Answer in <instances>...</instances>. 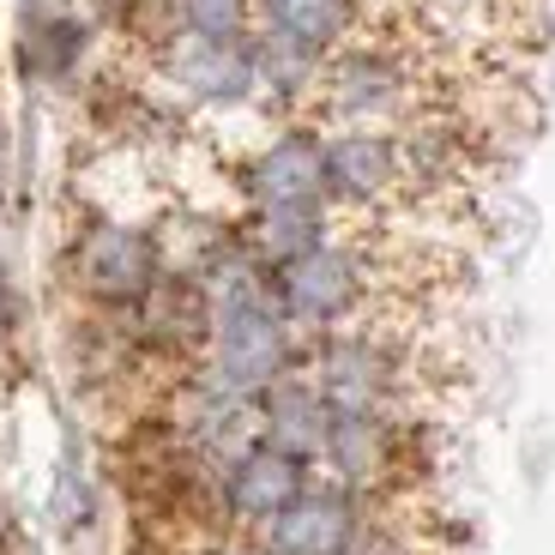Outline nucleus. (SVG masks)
Wrapping results in <instances>:
<instances>
[{"mask_svg":"<svg viewBox=\"0 0 555 555\" xmlns=\"http://www.w3.org/2000/svg\"><path fill=\"white\" fill-rule=\"evenodd\" d=\"M435 91H441L435 67L423 61L416 42L392 37V30H362L350 49H338L326 61L308 121L314 127H404L423 109H435V103H453V98H435Z\"/></svg>","mask_w":555,"mask_h":555,"instance_id":"1","label":"nucleus"},{"mask_svg":"<svg viewBox=\"0 0 555 555\" xmlns=\"http://www.w3.org/2000/svg\"><path fill=\"white\" fill-rule=\"evenodd\" d=\"M67 266H73L79 296L91 308H103V314H133V308L169 278L164 248H157L152 230L115 223V218L85 223L79 236H73V248H67Z\"/></svg>","mask_w":555,"mask_h":555,"instance_id":"2","label":"nucleus"},{"mask_svg":"<svg viewBox=\"0 0 555 555\" xmlns=\"http://www.w3.org/2000/svg\"><path fill=\"white\" fill-rule=\"evenodd\" d=\"M326 133V194L350 218H380L411 199L399 127H320Z\"/></svg>","mask_w":555,"mask_h":555,"instance_id":"3","label":"nucleus"},{"mask_svg":"<svg viewBox=\"0 0 555 555\" xmlns=\"http://www.w3.org/2000/svg\"><path fill=\"white\" fill-rule=\"evenodd\" d=\"M362 519H369V495L320 472L272 526L254 531V555H345L357 543Z\"/></svg>","mask_w":555,"mask_h":555,"instance_id":"4","label":"nucleus"},{"mask_svg":"<svg viewBox=\"0 0 555 555\" xmlns=\"http://www.w3.org/2000/svg\"><path fill=\"white\" fill-rule=\"evenodd\" d=\"M164 73L176 79V91H188L206 109H242L260 98V49L254 37H199L181 30L157 49Z\"/></svg>","mask_w":555,"mask_h":555,"instance_id":"5","label":"nucleus"},{"mask_svg":"<svg viewBox=\"0 0 555 555\" xmlns=\"http://www.w3.org/2000/svg\"><path fill=\"white\" fill-rule=\"evenodd\" d=\"M242 194L254 206H333L326 194V133L314 121H291L272 145L242 164Z\"/></svg>","mask_w":555,"mask_h":555,"instance_id":"6","label":"nucleus"},{"mask_svg":"<svg viewBox=\"0 0 555 555\" xmlns=\"http://www.w3.org/2000/svg\"><path fill=\"white\" fill-rule=\"evenodd\" d=\"M314 477H320L314 459L291 453V447H278V441H260L223 472V514L236 519V531H260V526H272Z\"/></svg>","mask_w":555,"mask_h":555,"instance_id":"7","label":"nucleus"},{"mask_svg":"<svg viewBox=\"0 0 555 555\" xmlns=\"http://www.w3.org/2000/svg\"><path fill=\"white\" fill-rule=\"evenodd\" d=\"M254 30H272V37L308 49L314 61H333L369 30V0H260Z\"/></svg>","mask_w":555,"mask_h":555,"instance_id":"8","label":"nucleus"},{"mask_svg":"<svg viewBox=\"0 0 555 555\" xmlns=\"http://www.w3.org/2000/svg\"><path fill=\"white\" fill-rule=\"evenodd\" d=\"M333 416H338V404L314 387V375H308V369H296V375H284L278 387H266V392H260V423H266V441L291 447V453L314 459V465H320V453H326Z\"/></svg>","mask_w":555,"mask_h":555,"instance_id":"9","label":"nucleus"},{"mask_svg":"<svg viewBox=\"0 0 555 555\" xmlns=\"http://www.w3.org/2000/svg\"><path fill=\"white\" fill-rule=\"evenodd\" d=\"M333 230H338V206H254L248 223H242V242L266 272H278V266L302 260L308 248H320Z\"/></svg>","mask_w":555,"mask_h":555,"instance_id":"10","label":"nucleus"},{"mask_svg":"<svg viewBox=\"0 0 555 555\" xmlns=\"http://www.w3.org/2000/svg\"><path fill=\"white\" fill-rule=\"evenodd\" d=\"M181 25L199 37H254L260 0H181Z\"/></svg>","mask_w":555,"mask_h":555,"instance_id":"11","label":"nucleus"},{"mask_svg":"<svg viewBox=\"0 0 555 555\" xmlns=\"http://www.w3.org/2000/svg\"><path fill=\"white\" fill-rule=\"evenodd\" d=\"M0 157H7V133H0Z\"/></svg>","mask_w":555,"mask_h":555,"instance_id":"12","label":"nucleus"}]
</instances>
